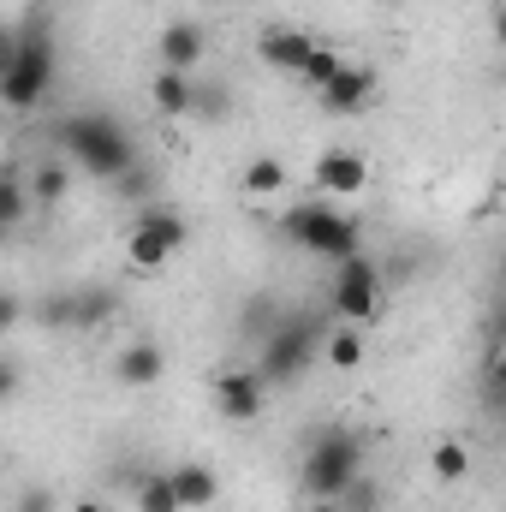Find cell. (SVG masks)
<instances>
[{
  "label": "cell",
  "mask_w": 506,
  "mask_h": 512,
  "mask_svg": "<svg viewBox=\"0 0 506 512\" xmlns=\"http://www.w3.org/2000/svg\"><path fill=\"white\" fill-rule=\"evenodd\" d=\"M328 310H334L340 322H352V328H364V322L381 310V268H376L364 251L340 262V274H334V292H328Z\"/></svg>",
  "instance_id": "obj_7"
},
{
  "label": "cell",
  "mask_w": 506,
  "mask_h": 512,
  "mask_svg": "<svg viewBox=\"0 0 506 512\" xmlns=\"http://www.w3.org/2000/svg\"><path fill=\"white\" fill-rule=\"evenodd\" d=\"M0 251H6V227H0Z\"/></svg>",
  "instance_id": "obj_30"
},
{
  "label": "cell",
  "mask_w": 506,
  "mask_h": 512,
  "mask_svg": "<svg viewBox=\"0 0 506 512\" xmlns=\"http://www.w3.org/2000/svg\"><path fill=\"white\" fill-rule=\"evenodd\" d=\"M18 512H48V495L36 489V495H30V501H24V507H18Z\"/></svg>",
  "instance_id": "obj_27"
},
{
  "label": "cell",
  "mask_w": 506,
  "mask_h": 512,
  "mask_svg": "<svg viewBox=\"0 0 506 512\" xmlns=\"http://www.w3.org/2000/svg\"><path fill=\"white\" fill-rule=\"evenodd\" d=\"M60 149L78 161V173H90V179H126L131 167H137V143H131V131L114 120V114H102V108H90V114H72L66 126H60Z\"/></svg>",
  "instance_id": "obj_1"
},
{
  "label": "cell",
  "mask_w": 506,
  "mask_h": 512,
  "mask_svg": "<svg viewBox=\"0 0 506 512\" xmlns=\"http://www.w3.org/2000/svg\"><path fill=\"white\" fill-rule=\"evenodd\" d=\"M161 370H167V352H161L155 340H137V346H126V352L114 358V376L126 387H155Z\"/></svg>",
  "instance_id": "obj_14"
},
{
  "label": "cell",
  "mask_w": 506,
  "mask_h": 512,
  "mask_svg": "<svg viewBox=\"0 0 506 512\" xmlns=\"http://www.w3.org/2000/svg\"><path fill=\"white\" fill-rule=\"evenodd\" d=\"M167 489H173L179 512H203V507H215V501H221V477H215L209 465H197V459L173 465V471H167Z\"/></svg>",
  "instance_id": "obj_12"
},
{
  "label": "cell",
  "mask_w": 506,
  "mask_h": 512,
  "mask_svg": "<svg viewBox=\"0 0 506 512\" xmlns=\"http://www.w3.org/2000/svg\"><path fill=\"white\" fill-rule=\"evenodd\" d=\"M256 54L274 66V72H286V78H298L304 72V60L316 54V36H304V30H286V24H274V30H262L256 36Z\"/></svg>",
  "instance_id": "obj_11"
},
{
  "label": "cell",
  "mask_w": 506,
  "mask_h": 512,
  "mask_svg": "<svg viewBox=\"0 0 506 512\" xmlns=\"http://www.w3.org/2000/svg\"><path fill=\"white\" fill-rule=\"evenodd\" d=\"M12 54H18V30H12V24H0V72L12 66Z\"/></svg>",
  "instance_id": "obj_26"
},
{
  "label": "cell",
  "mask_w": 506,
  "mask_h": 512,
  "mask_svg": "<svg viewBox=\"0 0 506 512\" xmlns=\"http://www.w3.org/2000/svg\"><path fill=\"white\" fill-rule=\"evenodd\" d=\"M429 465H435V477H441V483H465V471H471V453H465L459 441H435Z\"/></svg>",
  "instance_id": "obj_20"
},
{
  "label": "cell",
  "mask_w": 506,
  "mask_h": 512,
  "mask_svg": "<svg viewBox=\"0 0 506 512\" xmlns=\"http://www.w3.org/2000/svg\"><path fill=\"white\" fill-rule=\"evenodd\" d=\"M6 399H18V364L12 358H0V405Z\"/></svg>",
  "instance_id": "obj_24"
},
{
  "label": "cell",
  "mask_w": 506,
  "mask_h": 512,
  "mask_svg": "<svg viewBox=\"0 0 506 512\" xmlns=\"http://www.w3.org/2000/svg\"><path fill=\"white\" fill-rule=\"evenodd\" d=\"M24 215H30V191H24V179H18V173H0V227L12 233Z\"/></svg>",
  "instance_id": "obj_19"
},
{
  "label": "cell",
  "mask_w": 506,
  "mask_h": 512,
  "mask_svg": "<svg viewBox=\"0 0 506 512\" xmlns=\"http://www.w3.org/2000/svg\"><path fill=\"white\" fill-rule=\"evenodd\" d=\"M203 48H209V42H203V30H197L191 18H173V24L161 30V66H167V72H197V66H203Z\"/></svg>",
  "instance_id": "obj_13"
},
{
  "label": "cell",
  "mask_w": 506,
  "mask_h": 512,
  "mask_svg": "<svg viewBox=\"0 0 506 512\" xmlns=\"http://www.w3.org/2000/svg\"><path fill=\"white\" fill-rule=\"evenodd\" d=\"M137 512H179L173 489H167V471H161V477H143V483H137Z\"/></svg>",
  "instance_id": "obj_22"
},
{
  "label": "cell",
  "mask_w": 506,
  "mask_h": 512,
  "mask_svg": "<svg viewBox=\"0 0 506 512\" xmlns=\"http://www.w3.org/2000/svg\"><path fill=\"white\" fill-rule=\"evenodd\" d=\"M54 36L42 30V24H24L18 30V54H12V66L0 72V108H12V114H36L42 102H48V90H54Z\"/></svg>",
  "instance_id": "obj_3"
},
{
  "label": "cell",
  "mask_w": 506,
  "mask_h": 512,
  "mask_svg": "<svg viewBox=\"0 0 506 512\" xmlns=\"http://www.w3.org/2000/svg\"><path fill=\"white\" fill-rule=\"evenodd\" d=\"M185 239H191L185 215H179V209H167V203H149V209H143V215L131 221V233H126V256H131V268L155 274V268H167L173 256L185 251Z\"/></svg>",
  "instance_id": "obj_6"
},
{
  "label": "cell",
  "mask_w": 506,
  "mask_h": 512,
  "mask_svg": "<svg viewBox=\"0 0 506 512\" xmlns=\"http://www.w3.org/2000/svg\"><path fill=\"white\" fill-rule=\"evenodd\" d=\"M149 102H155V114H167V120H185L191 114V102H197V90H191V72H155V84H149Z\"/></svg>",
  "instance_id": "obj_15"
},
{
  "label": "cell",
  "mask_w": 506,
  "mask_h": 512,
  "mask_svg": "<svg viewBox=\"0 0 506 512\" xmlns=\"http://www.w3.org/2000/svg\"><path fill=\"white\" fill-rule=\"evenodd\" d=\"M66 310H54L60 322H78V328H96L102 316H114V292L108 286H84V292H72V298H60Z\"/></svg>",
  "instance_id": "obj_16"
},
{
  "label": "cell",
  "mask_w": 506,
  "mask_h": 512,
  "mask_svg": "<svg viewBox=\"0 0 506 512\" xmlns=\"http://www.w3.org/2000/svg\"><path fill=\"white\" fill-rule=\"evenodd\" d=\"M334 72H340V54H334V48H322V42H316V54H310V60H304V72H298V84H310V90H322V84H328V78H334Z\"/></svg>",
  "instance_id": "obj_23"
},
{
  "label": "cell",
  "mask_w": 506,
  "mask_h": 512,
  "mask_svg": "<svg viewBox=\"0 0 506 512\" xmlns=\"http://www.w3.org/2000/svg\"><path fill=\"white\" fill-rule=\"evenodd\" d=\"M24 191H30V209H54V203L66 197V167H60V161H42V167L24 179Z\"/></svg>",
  "instance_id": "obj_17"
},
{
  "label": "cell",
  "mask_w": 506,
  "mask_h": 512,
  "mask_svg": "<svg viewBox=\"0 0 506 512\" xmlns=\"http://www.w3.org/2000/svg\"><path fill=\"white\" fill-rule=\"evenodd\" d=\"M304 495L310 501H340L358 477H364V435L358 429H322L310 447H304Z\"/></svg>",
  "instance_id": "obj_2"
},
{
  "label": "cell",
  "mask_w": 506,
  "mask_h": 512,
  "mask_svg": "<svg viewBox=\"0 0 506 512\" xmlns=\"http://www.w3.org/2000/svg\"><path fill=\"white\" fill-rule=\"evenodd\" d=\"M280 185H286V167H280L274 155H256L251 167H245V191H251V197H274Z\"/></svg>",
  "instance_id": "obj_21"
},
{
  "label": "cell",
  "mask_w": 506,
  "mask_h": 512,
  "mask_svg": "<svg viewBox=\"0 0 506 512\" xmlns=\"http://www.w3.org/2000/svg\"><path fill=\"white\" fill-rule=\"evenodd\" d=\"M322 358H328L334 370H358V364H364V328L346 322L340 334H328V340H322Z\"/></svg>",
  "instance_id": "obj_18"
},
{
  "label": "cell",
  "mask_w": 506,
  "mask_h": 512,
  "mask_svg": "<svg viewBox=\"0 0 506 512\" xmlns=\"http://www.w3.org/2000/svg\"><path fill=\"white\" fill-rule=\"evenodd\" d=\"M72 512H108V507H102V501H78Z\"/></svg>",
  "instance_id": "obj_28"
},
{
  "label": "cell",
  "mask_w": 506,
  "mask_h": 512,
  "mask_svg": "<svg viewBox=\"0 0 506 512\" xmlns=\"http://www.w3.org/2000/svg\"><path fill=\"white\" fill-rule=\"evenodd\" d=\"M18 316H24V304H18L12 292H0V334H6V328H18Z\"/></svg>",
  "instance_id": "obj_25"
},
{
  "label": "cell",
  "mask_w": 506,
  "mask_h": 512,
  "mask_svg": "<svg viewBox=\"0 0 506 512\" xmlns=\"http://www.w3.org/2000/svg\"><path fill=\"white\" fill-rule=\"evenodd\" d=\"M316 102H322L328 114H364V108L376 102V66H364V60H340V72L316 90Z\"/></svg>",
  "instance_id": "obj_8"
},
{
  "label": "cell",
  "mask_w": 506,
  "mask_h": 512,
  "mask_svg": "<svg viewBox=\"0 0 506 512\" xmlns=\"http://www.w3.org/2000/svg\"><path fill=\"white\" fill-rule=\"evenodd\" d=\"M316 352H322V322H310V316H280L262 340H256V376L268 387H286L298 382L310 364H316Z\"/></svg>",
  "instance_id": "obj_4"
},
{
  "label": "cell",
  "mask_w": 506,
  "mask_h": 512,
  "mask_svg": "<svg viewBox=\"0 0 506 512\" xmlns=\"http://www.w3.org/2000/svg\"><path fill=\"white\" fill-rule=\"evenodd\" d=\"M310 512H346V507H340V501H316Z\"/></svg>",
  "instance_id": "obj_29"
},
{
  "label": "cell",
  "mask_w": 506,
  "mask_h": 512,
  "mask_svg": "<svg viewBox=\"0 0 506 512\" xmlns=\"http://www.w3.org/2000/svg\"><path fill=\"white\" fill-rule=\"evenodd\" d=\"M280 233H286L304 256H322V262H346V256L364 251L358 221H346V215L328 209V203H298V209H286V215H280Z\"/></svg>",
  "instance_id": "obj_5"
},
{
  "label": "cell",
  "mask_w": 506,
  "mask_h": 512,
  "mask_svg": "<svg viewBox=\"0 0 506 512\" xmlns=\"http://www.w3.org/2000/svg\"><path fill=\"white\" fill-rule=\"evenodd\" d=\"M364 185H370V161L358 149H328L316 161V191L322 197H358Z\"/></svg>",
  "instance_id": "obj_10"
},
{
  "label": "cell",
  "mask_w": 506,
  "mask_h": 512,
  "mask_svg": "<svg viewBox=\"0 0 506 512\" xmlns=\"http://www.w3.org/2000/svg\"><path fill=\"white\" fill-rule=\"evenodd\" d=\"M262 405H268V382H262L256 370H227V376H215V411H221L227 423H256Z\"/></svg>",
  "instance_id": "obj_9"
}]
</instances>
